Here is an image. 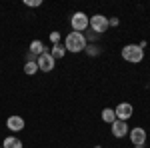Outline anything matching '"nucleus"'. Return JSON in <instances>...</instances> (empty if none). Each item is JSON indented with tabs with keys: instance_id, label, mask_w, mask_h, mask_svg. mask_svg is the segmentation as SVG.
I'll list each match as a JSON object with an SVG mask.
<instances>
[{
	"instance_id": "obj_1",
	"label": "nucleus",
	"mask_w": 150,
	"mask_h": 148,
	"mask_svg": "<svg viewBox=\"0 0 150 148\" xmlns=\"http://www.w3.org/2000/svg\"><path fill=\"white\" fill-rule=\"evenodd\" d=\"M86 46H88V42L82 32H70L64 38V48L68 52H82V50H86Z\"/></svg>"
},
{
	"instance_id": "obj_2",
	"label": "nucleus",
	"mask_w": 150,
	"mask_h": 148,
	"mask_svg": "<svg viewBox=\"0 0 150 148\" xmlns=\"http://www.w3.org/2000/svg\"><path fill=\"white\" fill-rule=\"evenodd\" d=\"M122 58H124L126 62L138 64V62H142V58H144V50H142L138 44H126L122 48Z\"/></svg>"
},
{
	"instance_id": "obj_3",
	"label": "nucleus",
	"mask_w": 150,
	"mask_h": 148,
	"mask_svg": "<svg viewBox=\"0 0 150 148\" xmlns=\"http://www.w3.org/2000/svg\"><path fill=\"white\" fill-rule=\"evenodd\" d=\"M70 24H72L74 32H84L90 26V16H86L84 12H74L72 18H70Z\"/></svg>"
},
{
	"instance_id": "obj_4",
	"label": "nucleus",
	"mask_w": 150,
	"mask_h": 148,
	"mask_svg": "<svg viewBox=\"0 0 150 148\" xmlns=\"http://www.w3.org/2000/svg\"><path fill=\"white\" fill-rule=\"evenodd\" d=\"M90 28H92V32H96V34L106 32V30L110 28V26H108V18L102 16V14H94V16H90Z\"/></svg>"
},
{
	"instance_id": "obj_5",
	"label": "nucleus",
	"mask_w": 150,
	"mask_h": 148,
	"mask_svg": "<svg viewBox=\"0 0 150 148\" xmlns=\"http://www.w3.org/2000/svg\"><path fill=\"white\" fill-rule=\"evenodd\" d=\"M36 64H38V70H42V72H52L54 66H56V60L50 56V52L46 50L36 58Z\"/></svg>"
},
{
	"instance_id": "obj_6",
	"label": "nucleus",
	"mask_w": 150,
	"mask_h": 148,
	"mask_svg": "<svg viewBox=\"0 0 150 148\" xmlns=\"http://www.w3.org/2000/svg\"><path fill=\"white\" fill-rule=\"evenodd\" d=\"M132 112H134V108H132V104H128V102H122V104H118V106L114 108L116 120H124V122L132 116Z\"/></svg>"
},
{
	"instance_id": "obj_7",
	"label": "nucleus",
	"mask_w": 150,
	"mask_h": 148,
	"mask_svg": "<svg viewBox=\"0 0 150 148\" xmlns=\"http://www.w3.org/2000/svg\"><path fill=\"white\" fill-rule=\"evenodd\" d=\"M128 136H130V142L134 146H144L146 144V130L144 128H132L128 132Z\"/></svg>"
},
{
	"instance_id": "obj_8",
	"label": "nucleus",
	"mask_w": 150,
	"mask_h": 148,
	"mask_svg": "<svg viewBox=\"0 0 150 148\" xmlns=\"http://www.w3.org/2000/svg\"><path fill=\"white\" fill-rule=\"evenodd\" d=\"M110 126H112V136L114 138H124L128 134V122H124V120H114Z\"/></svg>"
},
{
	"instance_id": "obj_9",
	"label": "nucleus",
	"mask_w": 150,
	"mask_h": 148,
	"mask_svg": "<svg viewBox=\"0 0 150 148\" xmlns=\"http://www.w3.org/2000/svg\"><path fill=\"white\" fill-rule=\"evenodd\" d=\"M6 128L10 132H20V130H24V118L22 116H10L6 120Z\"/></svg>"
},
{
	"instance_id": "obj_10",
	"label": "nucleus",
	"mask_w": 150,
	"mask_h": 148,
	"mask_svg": "<svg viewBox=\"0 0 150 148\" xmlns=\"http://www.w3.org/2000/svg\"><path fill=\"white\" fill-rule=\"evenodd\" d=\"M2 148H22V140L16 136H6L2 142Z\"/></svg>"
},
{
	"instance_id": "obj_11",
	"label": "nucleus",
	"mask_w": 150,
	"mask_h": 148,
	"mask_svg": "<svg viewBox=\"0 0 150 148\" xmlns=\"http://www.w3.org/2000/svg\"><path fill=\"white\" fill-rule=\"evenodd\" d=\"M42 52H46L44 44H42L40 40H32V42H30V54H32V56H40Z\"/></svg>"
},
{
	"instance_id": "obj_12",
	"label": "nucleus",
	"mask_w": 150,
	"mask_h": 148,
	"mask_svg": "<svg viewBox=\"0 0 150 148\" xmlns=\"http://www.w3.org/2000/svg\"><path fill=\"white\" fill-rule=\"evenodd\" d=\"M64 54H66V48H64L62 44H54V46H52V50H50V56L54 58V60L64 58Z\"/></svg>"
},
{
	"instance_id": "obj_13",
	"label": "nucleus",
	"mask_w": 150,
	"mask_h": 148,
	"mask_svg": "<svg viewBox=\"0 0 150 148\" xmlns=\"http://www.w3.org/2000/svg\"><path fill=\"white\" fill-rule=\"evenodd\" d=\"M36 72H38V64H36V60H28V62L24 64V74L34 76Z\"/></svg>"
},
{
	"instance_id": "obj_14",
	"label": "nucleus",
	"mask_w": 150,
	"mask_h": 148,
	"mask_svg": "<svg viewBox=\"0 0 150 148\" xmlns=\"http://www.w3.org/2000/svg\"><path fill=\"white\" fill-rule=\"evenodd\" d=\"M102 120L106 122V124H112V122L116 120L114 110H112V108H104V110H102Z\"/></svg>"
},
{
	"instance_id": "obj_15",
	"label": "nucleus",
	"mask_w": 150,
	"mask_h": 148,
	"mask_svg": "<svg viewBox=\"0 0 150 148\" xmlns=\"http://www.w3.org/2000/svg\"><path fill=\"white\" fill-rule=\"evenodd\" d=\"M50 40L52 44H60V32H50Z\"/></svg>"
},
{
	"instance_id": "obj_16",
	"label": "nucleus",
	"mask_w": 150,
	"mask_h": 148,
	"mask_svg": "<svg viewBox=\"0 0 150 148\" xmlns=\"http://www.w3.org/2000/svg\"><path fill=\"white\" fill-rule=\"evenodd\" d=\"M24 4L30 6V8H36V6H40L42 2H40V0H24Z\"/></svg>"
},
{
	"instance_id": "obj_17",
	"label": "nucleus",
	"mask_w": 150,
	"mask_h": 148,
	"mask_svg": "<svg viewBox=\"0 0 150 148\" xmlns=\"http://www.w3.org/2000/svg\"><path fill=\"white\" fill-rule=\"evenodd\" d=\"M86 52H88V54H90V56H94V54H98V52H100V50H98V48H96V46H86Z\"/></svg>"
},
{
	"instance_id": "obj_18",
	"label": "nucleus",
	"mask_w": 150,
	"mask_h": 148,
	"mask_svg": "<svg viewBox=\"0 0 150 148\" xmlns=\"http://www.w3.org/2000/svg\"><path fill=\"white\" fill-rule=\"evenodd\" d=\"M118 24H120L118 18H110V20H108V26H118Z\"/></svg>"
},
{
	"instance_id": "obj_19",
	"label": "nucleus",
	"mask_w": 150,
	"mask_h": 148,
	"mask_svg": "<svg viewBox=\"0 0 150 148\" xmlns=\"http://www.w3.org/2000/svg\"><path fill=\"white\" fill-rule=\"evenodd\" d=\"M94 148H102V146H98V144H96V146H94Z\"/></svg>"
},
{
	"instance_id": "obj_20",
	"label": "nucleus",
	"mask_w": 150,
	"mask_h": 148,
	"mask_svg": "<svg viewBox=\"0 0 150 148\" xmlns=\"http://www.w3.org/2000/svg\"><path fill=\"white\" fill-rule=\"evenodd\" d=\"M134 148H144V146H134Z\"/></svg>"
},
{
	"instance_id": "obj_21",
	"label": "nucleus",
	"mask_w": 150,
	"mask_h": 148,
	"mask_svg": "<svg viewBox=\"0 0 150 148\" xmlns=\"http://www.w3.org/2000/svg\"><path fill=\"white\" fill-rule=\"evenodd\" d=\"M0 148H2V146H0Z\"/></svg>"
}]
</instances>
